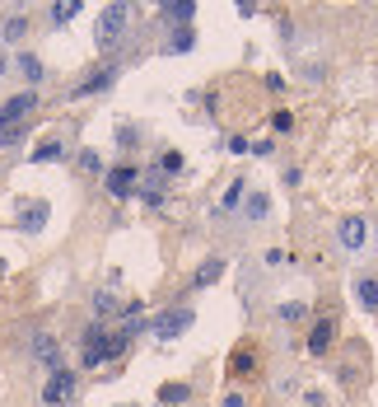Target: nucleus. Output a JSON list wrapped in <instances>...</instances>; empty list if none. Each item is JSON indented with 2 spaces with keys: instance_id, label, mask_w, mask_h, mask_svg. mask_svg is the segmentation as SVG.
Returning <instances> with one entry per match:
<instances>
[{
  "instance_id": "f257e3e1",
  "label": "nucleus",
  "mask_w": 378,
  "mask_h": 407,
  "mask_svg": "<svg viewBox=\"0 0 378 407\" xmlns=\"http://www.w3.org/2000/svg\"><path fill=\"white\" fill-rule=\"evenodd\" d=\"M126 19H131V10H126V5H108V10L99 14V23H94V43H99V47H112L117 38L126 33Z\"/></svg>"
},
{
  "instance_id": "f03ea898",
  "label": "nucleus",
  "mask_w": 378,
  "mask_h": 407,
  "mask_svg": "<svg viewBox=\"0 0 378 407\" xmlns=\"http://www.w3.org/2000/svg\"><path fill=\"white\" fill-rule=\"evenodd\" d=\"M38 108V94H14L0 103V136H19V122Z\"/></svg>"
},
{
  "instance_id": "7ed1b4c3",
  "label": "nucleus",
  "mask_w": 378,
  "mask_h": 407,
  "mask_svg": "<svg viewBox=\"0 0 378 407\" xmlns=\"http://www.w3.org/2000/svg\"><path fill=\"white\" fill-rule=\"evenodd\" d=\"M103 188H108V197H117V202H126V197L140 188V173L131 169V164H112L108 173H103Z\"/></svg>"
},
{
  "instance_id": "20e7f679",
  "label": "nucleus",
  "mask_w": 378,
  "mask_h": 407,
  "mask_svg": "<svg viewBox=\"0 0 378 407\" xmlns=\"http://www.w3.org/2000/svg\"><path fill=\"white\" fill-rule=\"evenodd\" d=\"M47 220H52V206H47V202H23V206H14V229H23V234H38Z\"/></svg>"
},
{
  "instance_id": "39448f33",
  "label": "nucleus",
  "mask_w": 378,
  "mask_h": 407,
  "mask_svg": "<svg viewBox=\"0 0 378 407\" xmlns=\"http://www.w3.org/2000/svg\"><path fill=\"white\" fill-rule=\"evenodd\" d=\"M191 318H196L191 309H168V314H159V318H155V337H159V342L182 337V332L191 328Z\"/></svg>"
},
{
  "instance_id": "423d86ee",
  "label": "nucleus",
  "mask_w": 378,
  "mask_h": 407,
  "mask_svg": "<svg viewBox=\"0 0 378 407\" xmlns=\"http://www.w3.org/2000/svg\"><path fill=\"white\" fill-rule=\"evenodd\" d=\"M336 239H341V249H365V239H369V225L360 220V215H345L341 220V229H336Z\"/></svg>"
},
{
  "instance_id": "0eeeda50",
  "label": "nucleus",
  "mask_w": 378,
  "mask_h": 407,
  "mask_svg": "<svg viewBox=\"0 0 378 407\" xmlns=\"http://www.w3.org/2000/svg\"><path fill=\"white\" fill-rule=\"evenodd\" d=\"M70 394H75V374H70V370H56L52 379L43 384V398H47V403H70Z\"/></svg>"
},
{
  "instance_id": "6e6552de",
  "label": "nucleus",
  "mask_w": 378,
  "mask_h": 407,
  "mask_svg": "<svg viewBox=\"0 0 378 407\" xmlns=\"http://www.w3.org/2000/svg\"><path fill=\"white\" fill-rule=\"evenodd\" d=\"M112 80H117V61H108V66H99V70H94V75H89V80H84V85L75 89V99H89V94L108 89Z\"/></svg>"
},
{
  "instance_id": "1a4fd4ad",
  "label": "nucleus",
  "mask_w": 378,
  "mask_h": 407,
  "mask_svg": "<svg viewBox=\"0 0 378 407\" xmlns=\"http://www.w3.org/2000/svg\"><path fill=\"white\" fill-rule=\"evenodd\" d=\"M332 337H336V323H332V318H318V323H313V332H308V351H313V356H327Z\"/></svg>"
},
{
  "instance_id": "9d476101",
  "label": "nucleus",
  "mask_w": 378,
  "mask_h": 407,
  "mask_svg": "<svg viewBox=\"0 0 378 407\" xmlns=\"http://www.w3.org/2000/svg\"><path fill=\"white\" fill-rule=\"evenodd\" d=\"M61 155H66V146H61V136H43V141L33 146V155H28V159H33V164H56Z\"/></svg>"
},
{
  "instance_id": "9b49d317",
  "label": "nucleus",
  "mask_w": 378,
  "mask_h": 407,
  "mask_svg": "<svg viewBox=\"0 0 378 407\" xmlns=\"http://www.w3.org/2000/svg\"><path fill=\"white\" fill-rule=\"evenodd\" d=\"M33 356L43 365H61V347H56L52 332H38V337H33Z\"/></svg>"
},
{
  "instance_id": "f8f14e48",
  "label": "nucleus",
  "mask_w": 378,
  "mask_h": 407,
  "mask_svg": "<svg viewBox=\"0 0 378 407\" xmlns=\"http://www.w3.org/2000/svg\"><path fill=\"white\" fill-rule=\"evenodd\" d=\"M14 66H19V75H23V80H33V85L47 75V70H43V61H38L33 52H14Z\"/></svg>"
},
{
  "instance_id": "ddd939ff",
  "label": "nucleus",
  "mask_w": 378,
  "mask_h": 407,
  "mask_svg": "<svg viewBox=\"0 0 378 407\" xmlns=\"http://www.w3.org/2000/svg\"><path fill=\"white\" fill-rule=\"evenodd\" d=\"M267 211H271V197L267 192H248L243 197V215H248V220H267Z\"/></svg>"
},
{
  "instance_id": "4468645a",
  "label": "nucleus",
  "mask_w": 378,
  "mask_h": 407,
  "mask_svg": "<svg viewBox=\"0 0 378 407\" xmlns=\"http://www.w3.org/2000/svg\"><path fill=\"white\" fill-rule=\"evenodd\" d=\"M23 33H28V19H23V14H10V19L0 23V38H5V43H23Z\"/></svg>"
},
{
  "instance_id": "2eb2a0df",
  "label": "nucleus",
  "mask_w": 378,
  "mask_h": 407,
  "mask_svg": "<svg viewBox=\"0 0 378 407\" xmlns=\"http://www.w3.org/2000/svg\"><path fill=\"white\" fill-rule=\"evenodd\" d=\"M164 14H168L173 23H178V28H187L191 14H196V5H191V0H173V5H164Z\"/></svg>"
},
{
  "instance_id": "dca6fc26",
  "label": "nucleus",
  "mask_w": 378,
  "mask_h": 407,
  "mask_svg": "<svg viewBox=\"0 0 378 407\" xmlns=\"http://www.w3.org/2000/svg\"><path fill=\"white\" fill-rule=\"evenodd\" d=\"M355 295H360V305H365V309H378V281H374V276H360Z\"/></svg>"
},
{
  "instance_id": "f3484780",
  "label": "nucleus",
  "mask_w": 378,
  "mask_h": 407,
  "mask_svg": "<svg viewBox=\"0 0 378 407\" xmlns=\"http://www.w3.org/2000/svg\"><path fill=\"white\" fill-rule=\"evenodd\" d=\"M220 276H224V262H220V258H211V262H206V267L196 271V286H215V281H220Z\"/></svg>"
},
{
  "instance_id": "a211bd4d",
  "label": "nucleus",
  "mask_w": 378,
  "mask_h": 407,
  "mask_svg": "<svg viewBox=\"0 0 378 407\" xmlns=\"http://www.w3.org/2000/svg\"><path fill=\"white\" fill-rule=\"evenodd\" d=\"M191 43H196V33H191V28H173V38H168V52H191Z\"/></svg>"
},
{
  "instance_id": "6ab92c4d",
  "label": "nucleus",
  "mask_w": 378,
  "mask_h": 407,
  "mask_svg": "<svg viewBox=\"0 0 378 407\" xmlns=\"http://www.w3.org/2000/svg\"><path fill=\"white\" fill-rule=\"evenodd\" d=\"M187 398H191L187 384H164L159 389V403H187Z\"/></svg>"
},
{
  "instance_id": "aec40b11",
  "label": "nucleus",
  "mask_w": 378,
  "mask_h": 407,
  "mask_svg": "<svg viewBox=\"0 0 378 407\" xmlns=\"http://www.w3.org/2000/svg\"><path fill=\"white\" fill-rule=\"evenodd\" d=\"M75 14H79V0H61V5L52 10V23H70Z\"/></svg>"
},
{
  "instance_id": "412c9836",
  "label": "nucleus",
  "mask_w": 378,
  "mask_h": 407,
  "mask_svg": "<svg viewBox=\"0 0 378 407\" xmlns=\"http://www.w3.org/2000/svg\"><path fill=\"white\" fill-rule=\"evenodd\" d=\"M79 169H84V173H99L103 169V159H99V150H89V146H84V150H79Z\"/></svg>"
},
{
  "instance_id": "4be33fe9",
  "label": "nucleus",
  "mask_w": 378,
  "mask_h": 407,
  "mask_svg": "<svg viewBox=\"0 0 378 407\" xmlns=\"http://www.w3.org/2000/svg\"><path fill=\"white\" fill-rule=\"evenodd\" d=\"M243 197H248L243 183H229V192H224V211H238V206H243Z\"/></svg>"
},
{
  "instance_id": "5701e85b",
  "label": "nucleus",
  "mask_w": 378,
  "mask_h": 407,
  "mask_svg": "<svg viewBox=\"0 0 378 407\" xmlns=\"http://www.w3.org/2000/svg\"><path fill=\"white\" fill-rule=\"evenodd\" d=\"M140 192H145V202H150V206H159V202H164V183H159V178H150V183L140 188Z\"/></svg>"
},
{
  "instance_id": "b1692460",
  "label": "nucleus",
  "mask_w": 378,
  "mask_h": 407,
  "mask_svg": "<svg viewBox=\"0 0 378 407\" xmlns=\"http://www.w3.org/2000/svg\"><path fill=\"white\" fill-rule=\"evenodd\" d=\"M280 318H285V323H294V318H304V305H299V300H289V305H280Z\"/></svg>"
},
{
  "instance_id": "393cba45",
  "label": "nucleus",
  "mask_w": 378,
  "mask_h": 407,
  "mask_svg": "<svg viewBox=\"0 0 378 407\" xmlns=\"http://www.w3.org/2000/svg\"><path fill=\"white\" fill-rule=\"evenodd\" d=\"M94 309H99V314H112V309H122V305H117V300H112V295H108V291H103V295H99V300H94Z\"/></svg>"
},
{
  "instance_id": "a878e982",
  "label": "nucleus",
  "mask_w": 378,
  "mask_h": 407,
  "mask_svg": "<svg viewBox=\"0 0 378 407\" xmlns=\"http://www.w3.org/2000/svg\"><path fill=\"white\" fill-rule=\"evenodd\" d=\"M164 169H168V173L182 169V155H178V150H168V155H164Z\"/></svg>"
},
{
  "instance_id": "bb28decb",
  "label": "nucleus",
  "mask_w": 378,
  "mask_h": 407,
  "mask_svg": "<svg viewBox=\"0 0 378 407\" xmlns=\"http://www.w3.org/2000/svg\"><path fill=\"white\" fill-rule=\"evenodd\" d=\"M117 141H122V146H135V126H117Z\"/></svg>"
},
{
  "instance_id": "cd10ccee",
  "label": "nucleus",
  "mask_w": 378,
  "mask_h": 407,
  "mask_svg": "<svg viewBox=\"0 0 378 407\" xmlns=\"http://www.w3.org/2000/svg\"><path fill=\"white\" fill-rule=\"evenodd\" d=\"M220 407H248V403H243V394H229V398H224Z\"/></svg>"
},
{
  "instance_id": "c85d7f7f",
  "label": "nucleus",
  "mask_w": 378,
  "mask_h": 407,
  "mask_svg": "<svg viewBox=\"0 0 378 407\" xmlns=\"http://www.w3.org/2000/svg\"><path fill=\"white\" fill-rule=\"evenodd\" d=\"M126 407H135V403H126Z\"/></svg>"
}]
</instances>
